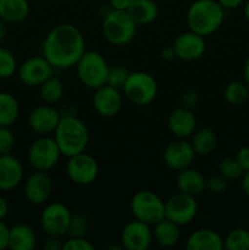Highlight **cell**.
I'll list each match as a JSON object with an SVG mask.
<instances>
[{"mask_svg":"<svg viewBox=\"0 0 249 250\" xmlns=\"http://www.w3.org/2000/svg\"><path fill=\"white\" fill-rule=\"evenodd\" d=\"M85 49L82 32L71 23L54 26L46 34L43 43V56L56 70L75 67Z\"/></svg>","mask_w":249,"mask_h":250,"instance_id":"cell-1","label":"cell"},{"mask_svg":"<svg viewBox=\"0 0 249 250\" xmlns=\"http://www.w3.org/2000/svg\"><path fill=\"white\" fill-rule=\"evenodd\" d=\"M226 10L216 0H195L186 14V23L189 31L203 37L216 33L225 21Z\"/></svg>","mask_w":249,"mask_h":250,"instance_id":"cell-2","label":"cell"},{"mask_svg":"<svg viewBox=\"0 0 249 250\" xmlns=\"http://www.w3.org/2000/svg\"><path fill=\"white\" fill-rule=\"evenodd\" d=\"M53 137L65 158L83 153L89 143L88 127L77 116L61 117Z\"/></svg>","mask_w":249,"mask_h":250,"instance_id":"cell-3","label":"cell"},{"mask_svg":"<svg viewBox=\"0 0 249 250\" xmlns=\"http://www.w3.org/2000/svg\"><path fill=\"white\" fill-rule=\"evenodd\" d=\"M137 24L124 10L110 7L102 22V33L112 45H126L133 41L137 33Z\"/></svg>","mask_w":249,"mask_h":250,"instance_id":"cell-4","label":"cell"},{"mask_svg":"<svg viewBox=\"0 0 249 250\" xmlns=\"http://www.w3.org/2000/svg\"><path fill=\"white\" fill-rule=\"evenodd\" d=\"M75 67L78 80L88 89L95 90L106 84L110 66L98 51L85 50Z\"/></svg>","mask_w":249,"mask_h":250,"instance_id":"cell-5","label":"cell"},{"mask_svg":"<svg viewBox=\"0 0 249 250\" xmlns=\"http://www.w3.org/2000/svg\"><path fill=\"white\" fill-rule=\"evenodd\" d=\"M122 94L128 102L137 106H145L155 100L159 84L154 76L144 71L129 72L128 78L122 87Z\"/></svg>","mask_w":249,"mask_h":250,"instance_id":"cell-6","label":"cell"},{"mask_svg":"<svg viewBox=\"0 0 249 250\" xmlns=\"http://www.w3.org/2000/svg\"><path fill=\"white\" fill-rule=\"evenodd\" d=\"M129 210L134 219L154 226L165 219V202L153 190H139L132 197Z\"/></svg>","mask_w":249,"mask_h":250,"instance_id":"cell-7","label":"cell"},{"mask_svg":"<svg viewBox=\"0 0 249 250\" xmlns=\"http://www.w3.org/2000/svg\"><path fill=\"white\" fill-rule=\"evenodd\" d=\"M60 149L54 137L41 136L31 144L28 149V163L34 170L50 171L58 165L61 158Z\"/></svg>","mask_w":249,"mask_h":250,"instance_id":"cell-8","label":"cell"},{"mask_svg":"<svg viewBox=\"0 0 249 250\" xmlns=\"http://www.w3.org/2000/svg\"><path fill=\"white\" fill-rule=\"evenodd\" d=\"M72 211L62 203H49L41 214V227L48 236L63 237L67 234Z\"/></svg>","mask_w":249,"mask_h":250,"instance_id":"cell-9","label":"cell"},{"mask_svg":"<svg viewBox=\"0 0 249 250\" xmlns=\"http://www.w3.org/2000/svg\"><path fill=\"white\" fill-rule=\"evenodd\" d=\"M198 209L195 197L177 192L165 200V219L178 226H186L195 219Z\"/></svg>","mask_w":249,"mask_h":250,"instance_id":"cell-10","label":"cell"},{"mask_svg":"<svg viewBox=\"0 0 249 250\" xmlns=\"http://www.w3.org/2000/svg\"><path fill=\"white\" fill-rule=\"evenodd\" d=\"M66 173L75 185H92L99 175V165L92 155L85 151L67 158Z\"/></svg>","mask_w":249,"mask_h":250,"instance_id":"cell-11","label":"cell"},{"mask_svg":"<svg viewBox=\"0 0 249 250\" xmlns=\"http://www.w3.org/2000/svg\"><path fill=\"white\" fill-rule=\"evenodd\" d=\"M55 68L42 56H32L24 60L17 68V76L22 84L27 87H39L54 75Z\"/></svg>","mask_w":249,"mask_h":250,"instance_id":"cell-12","label":"cell"},{"mask_svg":"<svg viewBox=\"0 0 249 250\" xmlns=\"http://www.w3.org/2000/svg\"><path fill=\"white\" fill-rule=\"evenodd\" d=\"M153 226L133 219L127 222L121 231V247L127 250H146L150 248L153 239Z\"/></svg>","mask_w":249,"mask_h":250,"instance_id":"cell-13","label":"cell"},{"mask_svg":"<svg viewBox=\"0 0 249 250\" xmlns=\"http://www.w3.org/2000/svg\"><path fill=\"white\" fill-rule=\"evenodd\" d=\"M176 59L183 61H195L203 58L207 51L205 37L193 31H186L178 34L172 42Z\"/></svg>","mask_w":249,"mask_h":250,"instance_id":"cell-14","label":"cell"},{"mask_svg":"<svg viewBox=\"0 0 249 250\" xmlns=\"http://www.w3.org/2000/svg\"><path fill=\"white\" fill-rule=\"evenodd\" d=\"M93 107L102 117H114L121 111L124 106V94L121 89L104 84L94 90L93 94Z\"/></svg>","mask_w":249,"mask_h":250,"instance_id":"cell-15","label":"cell"},{"mask_svg":"<svg viewBox=\"0 0 249 250\" xmlns=\"http://www.w3.org/2000/svg\"><path fill=\"white\" fill-rule=\"evenodd\" d=\"M24 197L31 204H46L53 193V180L45 171L36 170L24 182Z\"/></svg>","mask_w":249,"mask_h":250,"instance_id":"cell-16","label":"cell"},{"mask_svg":"<svg viewBox=\"0 0 249 250\" xmlns=\"http://www.w3.org/2000/svg\"><path fill=\"white\" fill-rule=\"evenodd\" d=\"M195 156L197 155L189 142L181 138L168 143L163 151L164 164L175 171H181L192 166Z\"/></svg>","mask_w":249,"mask_h":250,"instance_id":"cell-17","label":"cell"},{"mask_svg":"<svg viewBox=\"0 0 249 250\" xmlns=\"http://www.w3.org/2000/svg\"><path fill=\"white\" fill-rule=\"evenodd\" d=\"M61 120L59 109L54 105L44 104L34 107L28 115V126L34 133L39 136H48L54 133Z\"/></svg>","mask_w":249,"mask_h":250,"instance_id":"cell-18","label":"cell"},{"mask_svg":"<svg viewBox=\"0 0 249 250\" xmlns=\"http://www.w3.org/2000/svg\"><path fill=\"white\" fill-rule=\"evenodd\" d=\"M23 166L12 154L0 155V193L9 192L21 185Z\"/></svg>","mask_w":249,"mask_h":250,"instance_id":"cell-19","label":"cell"},{"mask_svg":"<svg viewBox=\"0 0 249 250\" xmlns=\"http://www.w3.org/2000/svg\"><path fill=\"white\" fill-rule=\"evenodd\" d=\"M167 127L176 138L187 139L197 129V117L192 109L185 106L176 107L168 116Z\"/></svg>","mask_w":249,"mask_h":250,"instance_id":"cell-20","label":"cell"},{"mask_svg":"<svg viewBox=\"0 0 249 250\" xmlns=\"http://www.w3.org/2000/svg\"><path fill=\"white\" fill-rule=\"evenodd\" d=\"M205 182H207L205 176L199 170L190 166L178 171V175L176 177V187L178 192L195 198L205 192Z\"/></svg>","mask_w":249,"mask_h":250,"instance_id":"cell-21","label":"cell"},{"mask_svg":"<svg viewBox=\"0 0 249 250\" xmlns=\"http://www.w3.org/2000/svg\"><path fill=\"white\" fill-rule=\"evenodd\" d=\"M186 248L188 250H222L224 238L214 229H199L188 237Z\"/></svg>","mask_w":249,"mask_h":250,"instance_id":"cell-22","label":"cell"},{"mask_svg":"<svg viewBox=\"0 0 249 250\" xmlns=\"http://www.w3.org/2000/svg\"><path fill=\"white\" fill-rule=\"evenodd\" d=\"M37 246V234L33 227L27 224H17L10 227L9 249L32 250Z\"/></svg>","mask_w":249,"mask_h":250,"instance_id":"cell-23","label":"cell"},{"mask_svg":"<svg viewBox=\"0 0 249 250\" xmlns=\"http://www.w3.org/2000/svg\"><path fill=\"white\" fill-rule=\"evenodd\" d=\"M127 12L137 26H146L158 19L159 6L155 0H134Z\"/></svg>","mask_w":249,"mask_h":250,"instance_id":"cell-24","label":"cell"},{"mask_svg":"<svg viewBox=\"0 0 249 250\" xmlns=\"http://www.w3.org/2000/svg\"><path fill=\"white\" fill-rule=\"evenodd\" d=\"M31 12L28 0H0V20L6 23H21Z\"/></svg>","mask_w":249,"mask_h":250,"instance_id":"cell-25","label":"cell"},{"mask_svg":"<svg viewBox=\"0 0 249 250\" xmlns=\"http://www.w3.org/2000/svg\"><path fill=\"white\" fill-rule=\"evenodd\" d=\"M180 227L170 220L163 219L153 226L154 242L163 248H171L176 246L181 238Z\"/></svg>","mask_w":249,"mask_h":250,"instance_id":"cell-26","label":"cell"},{"mask_svg":"<svg viewBox=\"0 0 249 250\" xmlns=\"http://www.w3.org/2000/svg\"><path fill=\"white\" fill-rule=\"evenodd\" d=\"M189 143L194 150L195 155L208 156L214 153L217 143H219V139H217L214 129L204 127V128L195 129L194 133L190 136Z\"/></svg>","mask_w":249,"mask_h":250,"instance_id":"cell-27","label":"cell"},{"mask_svg":"<svg viewBox=\"0 0 249 250\" xmlns=\"http://www.w3.org/2000/svg\"><path fill=\"white\" fill-rule=\"evenodd\" d=\"M20 105L9 92H0V126L10 127L19 117Z\"/></svg>","mask_w":249,"mask_h":250,"instance_id":"cell-28","label":"cell"},{"mask_svg":"<svg viewBox=\"0 0 249 250\" xmlns=\"http://www.w3.org/2000/svg\"><path fill=\"white\" fill-rule=\"evenodd\" d=\"M63 90L65 88H63L62 81L54 75L39 85V94L44 104H58L62 98Z\"/></svg>","mask_w":249,"mask_h":250,"instance_id":"cell-29","label":"cell"},{"mask_svg":"<svg viewBox=\"0 0 249 250\" xmlns=\"http://www.w3.org/2000/svg\"><path fill=\"white\" fill-rule=\"evenodd\" d=\"M224 99L234 106L243 105L249 99V87L244 81H232L225 87Z\"/></svg>","mask_w":249,"mask_h":250,"instance_id":"cell-30","label":"cell"},{"mask_svg":"<svg viewBox=\"0 0 249 250\" xmlns=\"http://www.w3.org/2000/svg\"><path fill=\"white\" fill-rule=\"evenodd\" d=\"M224 249L249 250V229L238 227L229 231L224 238Z\"/></svg>","mask_w":249,"mask_h":250,"instance_id":"cell-31","label":"cell"},{"mask_svg":"<svg viewBox=\"0 0 249 250\" xmlns=\"http://www.w3.org/2000/svg\"><path fill=\"white\" fill-rule=\"evenodd\" d=\"M217 171L227 181L238 180V178H242L244 173L243 167L238 163V160L236 158H231V156H227V158L220 160L219 165H217Z\"/></svg>","mask_w":249,"mask_h":250,"instance_id":"cell-32","label":"cell"},{"mask_svg":"<svg viewBox=\"0 0 249 250\" xmlns=\"http://www.w3.org/2000/svg\"><path fill=\"white\" fill-rule=\"evenodd\" d=\"M17 61L14 54L0 46V80L12 77L17 72Z\"/></svg>","mask_w":249,"mask_h":250,"instance_id":"cell-33","label":"cell"},{"mask_svg":"<svg viewBox=\"0 0 249 250\" xmlns=\"http://www.w3.org/2000/svg\"><path fill=\"white\" fill-rule=\"evenodd\" d=\"M89 231V221L85 215L81 212H76L71 216L70 226H68L67 236L68 237H85Z\"/></svg>","mask_w":249,"mask_h":250,"instance_id":"cell-34","label":"cell"},{"mask_svg":"<svg viewBox=\"0 0 249 250\" xmlns=\"http://www.w3.org/2000/svg\"><path fill=\"white\" fill-rule=\"evenodd\" d=\"M128 76L129 70L127 67H124V65L117 63V65L110 66L109 72H107L106 84L117 88V89H122Z\"/></svg>","mask_w":249,"mask_h":250,"instance_id":"cell-35","label":"cell"},{"mask_svg":"<svg viewBox=\"0 0 249 250\" xmlns=\"http://www.w3.org/2000/svg\"><path fill=\"white\" fill-rule=\"evenodd\" d=\"M227 187H228V181L220 173L210 176L205 182V192H209L212 195L224 194Z\"/></svg>","mask_w":249,"mask_h":250,"instance_id":"cell-36","label":"cell"},{"mask_svg":"<svg viewBox=\"0 0 249 250\" xmlns=\"http://www.w3.org/2000/svg\"><path fill=\"white\" fill-rule=\"evenodd\" d=\"M15 134L7 126H0V155L11 154L15 148Z\"/></svg>","mask_w":249,"mask_h":250,"instance_id":"cell-37","label":"cell"},{"mask_svg":"<svg viewBox=\"0 0 249 250\" xmlns=\"http://www.w3.org/2000/svg\"><path fill=\"white\" fill-rule=\"evenodd\" d=\"M94 246L85 237H68L63 241L62 250H93Z\"/></svg>","mask_w":249,"mask_h":250,"instance_id":"cell-38","label":"cell"},{"mask_svg":"<svg viewBox=\"0 0 249 250\" xmlns=\"http://www.w3.org/2000/svg\"><path fill=\"white\" fill-rule=\"evenodd\" d=\"M180 102L182 106L187 107V109H194L199 103V94L195 90L188 89L181 94Z\"/></svg>","mask_w":249,"mask_h":250,"instance_id":"cell-39","label":"cell"},{"mask_svg":"<svg viewBox=\"0 0 249 250\" xmlns=\"http://www.w3.org/2000/svg\"><path fill=\"white\" fill-rule=\"evenodd\" d=\"M236 159L241 166L243 167L244 172L249 171V146H242L238 149L236 154Z\"/></svg>","mask_w":249,"mask_h":250,"instance_id":"cell-40","label":"cell"},{"mask_svg":"<svg viewBox=\"0 0 249 250\" xmlns=\"http://www.w3.org/2000/svg\"><path fill=\"white\" fill-rule=\"evenodd\" d=\"M9 233L10 227L4 222V220H0V250L9 248Z\"/></svg>","mask_w":249,"mask_h":250,"instance_id":"cell-41","label":"cell"},{"mask_svg":"<svg viewBox=\"0 0 249 250\" xmlns=\"http://www.w3.org/2000/svg\"><path fill=\"white\" fill-rule=\"evenodd\" d=\"M62 237L58 236H48V238L44 242V248L46 250H62L63 241Z\"/></svg>","mask_w":249,"mask_h":250,"instance_id":"cell-42","label":"cell"},{"mask_svg":"<svg viewBox=\"0 0 249 250\" xmlns=\"http://www.w3.org/2000/svg\"><path fill=\"white\" fill-rule=\"evenodd\" d=\"M59 112H60L61 117L77 116V107L72 103H65L59 107Z\"/></svg>","mask_w":249,"mask_h":250,"instance_id":"cell-43","label":"cell"},{"mask_svg":"<svg viewBox=\"0 0 249 250\" xmlns=\"http://www.w3.org/2000/svg\"><path fill=\"white\" fill-rule=\"evenodd\" d=\"M225 10H234L244 4L246 0H216Z\"/></svg>","mask_w":249,"mask_h":250,"instance_id":"cell-44","label":"cell"},{"mask_svg":"<svg viewBox=\"0 0 249 250\" xmlns=\"http://www.w3.org/2000/svg\"><path fill=\"white\" fill-rule=\"evenodd\" d=\"M134 0H109V5L111 9H116V10H124L127 11L131 4L133 2Z\"/></svg>","mask_w":249,"mask_h":250,"instance_id":"cell-45","label":"cell"},{"mask_svg":"<svg viewBox=\"0 0 249 250\" xmlns=\"http://www.w3.org/2000/svg\"><path fill=\"white\" fill-rule=\"evenodd\" d=\"M9 211H10L9 202H7L6 198L2 197V195L0 194V220H4L5 217L9 215Z\"/></svg>","mask_w":249,"mask_h":250,"instance_id":"cell-46","label":"cell"},{"mask_svg":"<svg viewBox=\"0 0 249 250\" xmlns=\"http://www.w3.org/2000/svg\"><path fill=\"white\" fill-rule=\"evenodd\" d=\"M160 56L164 61H172L173 59H176V54H175V50H173L172 45L164 48L163 50H161Z\"/></svg>","mask_w":249,"mask_h":250,"instance_id":"cell-47","label":"cell"},{"mask_svg":"<svg viewBox=\"0 0 249 250\" xmlns=\"http://www.w3.org/2000/svg\"><path fill=\"white\" fill-rule=\"evenodd\" d=\"M241 186L246 197L249 199V171H246V172L243 173V176H242Z\"/></svg>","mask_w":249,"mask_h":250,"instance_id":"cell-48","label":"cell"},{"mask_svg":"<svg viewBox=\"0 0 249 250\" xmlns=\"http://www.w3.org/2000/svg\"><path fill=\"white\" fill-rule=\"evenodd\" d=\"M243 81L249 87V56L247 58L246 62H244L243 65Z\"/></svg>","mask_w":249,"mask_h":250,"instance_id":"cell-49","label":"cell"},{"mask_svg":"<svg viewBox=\"0 0 249 250\" xmlns=\"http://www.w3.org/2000/svg\"><path fill=\"white\" fill-rule=\"evenodd\" d=\"M6 22H4L2 20H0V41L4 39V37L6 36L7 33V26Z\"/></svg>","mask_w":249,"mask_h":250,"instance_id":"cell-50","label":"cell"},{"mask_svg":"<svg viewBox=\"0 0 249 250\" xmlns=\"http://www.w3.org/2000/svg\"><path fill=\"white\" fill-rule=\"evenodd\" d=\"M243 12H244V17H246L247 21L249 22V0H247V1L244 2Z\"/></svg>","mask_w":249,"mask_h":250,"instance_id":"cell-51","label":"cell"},{"mask_svg":"<svg viewBox=\"0 0 249 250\" xmlns=\"http://www.w3.org/2000/svg\"><path fill=\"white\" fill-rule=\"evenodd\" d=\"M0 43H1V41H0Z\"/></svg>","mask_w":249,"mask_h":250,"instance_id":"cell-52","label":"cell"}]
</instances>
